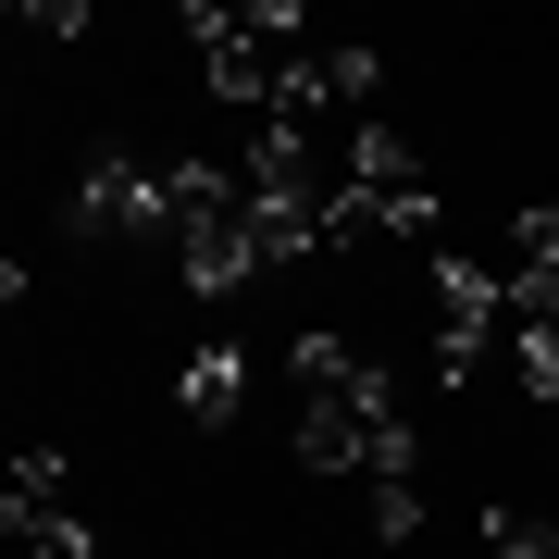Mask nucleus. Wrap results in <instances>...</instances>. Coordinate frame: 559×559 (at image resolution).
<instances>
[{
  "label": "nucleus",
  "instance_id": "7ed1b4c3",
  "mask_svg": "<svg viewBox=\"0 0 559 559\" xmlns=\"http://www.w3.org/2000/svg\"><path fill=\"white\" fill-rule=\"evenodd\" d=\"M360 237H436V175L411 162L399 124H348V200L323 224V249H360Z\"/></svg>",
  "mask_w": 559,
  "mask_h": 559
},
{
  "label": "nucleus",
  "instance_id": "20e7f679",
  "mask_svg": "<svg viewBox=\"0 0 559 559\" xmlns=\"http://www.w3.org/2000/svg\"><path fill=\"white\" fill-rule=\"evenodd\" d=\"M423 286H436V373L473 385L485 348L510 336V274H498V261H473V249H436V261H423Z\"/></svg>",
  "mask_w": 559,
  "mask_h": 559
},
{
  "label": "nucleus",
  "instance_id": "f8f14e48",
  "mask_svg": "<svg viewBox=\"0 0 559 559\" xmlns=\"http://www.w3.org/2000/svg\"><path fill=\"white\" fill-rule=\"evenodd\" d=\"M485 535H498L485 559H547V535H535V522H485Z\"/></svg>",
  "mask_w": 559,
  "mask_h": 559
},
{
  "label": "nucleus",
  "instance_id": "9b49d317",
  "mask_svg": "<svg viewBox=\"0 0 559 559\" xmlns=\"http://www.w3.org/2000/svg\"><path fill=\"white\" fill-rule=\"evenodd\" d=\"M13 535H25V559H87V547H100L75 510H38V522H13Z\"/></svg>",
  "mask_w": 559,
  "mask_h": 559
},
{
  "label": "nucleus",
  "instance_id": "423d86ee",
  "mask_svg": "<svg viewBox=\"0 0 559 559\" xmlns=\"http://www.w3.org/2000/svg\"><path fill=\"white\" fill-rule=\"evenodd\" d=\"M175 261H187V286H200V299H224V286H249V274H261V237H249V200L224 212V224H200V237H187Z\"/></svg>",
  "mask_w": 559,
  "mask_h": 559
},
{
  "label": "nucleus",
  "instance_id": "6e6552de",
  "mask_svg": "<svg viewBox=\"0 0 559 559\" xmlns=\"http://www.w3.org/2000/svg\"><path fill=\"white\" fill-rule=\"evenodd\" d=\"M498 274H510V286H535V274H559V200H535V212L510 224V249H498Z\"/></svg>",
  "mask_w": 559,
  "mask_h": 559
},
{
  "label": "nucleus",
  "instance_id": "ddd939ff",
  "mask_svg": "<svg viewBox=\"0 0 559 559\" xmlns=\"http://www.w3.org/2000/svg\"><path fill=\"white\" fill-rule=\"evenodd\" d=\"M535 535H547V559H559V510H547V522H535Z\"/></svg>",
  "mask_w": 559,
  "mask_h": 559
},
{
  "label": "nucleus",
  "instance_id": "0eeeda50",
  "mask_svg": "<svg viewBox=\"0 0 559 559\" xmlns=\"http://www.w3.org/2000/svg\"><path fill=\"white\" fill-rule=\"evenodd\" d=\"M175 399H187V423H237V411H249V360H237V348H200Z\"/></svg>",
  "mask_w": 559,
  "mask_h": 559
},
{
  "label": "nucleus",
  "instance_id": "39448f33",
  "mask_svg": "<svg viewBox=\"0 0 559 559\" xmlns=\"http://www.w3.org/2000/svg\"><path fill=\"white\" fill-rule=\"evenodd\" d=\"M75 224H87V237H162V175H150V162H87V175H75Z\"/></svg>",
  "mask_w": 559,
  "mask_h": 559
},
{
  "label": "nucleus",
  "instance_id": "f03ea898",
  "mask_svg": "<svg viewBox=\"0 0 559 559\" xmlns=\"http://www.w3.org/2000/svg\"><path fill=\"white\" fill-rule=\"evenodd\" d=\"M187 38H200V75H212V100H261L274 112L286 100V75H299V0H249V13H224V0H200L187 13Z\"/></svg>",
  "mask_w": 559,
  "mask_h": 559
},
{
  "label": "nucleus",
  "instance_id": "1a4fd4ad",
  "mask_svg": "<svg viewBox=\"0 0 559 559\" xmlns=\"http://www.w3.org/2000/svg\"><path fill=\"white\" fill-rule=\"evenodd\" d=\"M0 510H13V522L62 510V448H25V460H13V485H0Z\"/></svg>",
  "mask_w": 559,
  "mask_h": 559
},
{
  "label": "nucleus",
  "instance_id": "9d476101",
  "mask_svg": "<svg viewBox=\"0 0 559 559\" xmlns=\"http://www.w3.org/2000/svg\"><path fill=\"white\" fill-rule=\"evenodd\" d=\"M360 522H373L385 547H411V535H423V473H399V485H360Z\"/></svg>",
  "mask_w": 559,
  "mask_h": 559
},
{
  "label": "nucleus",
  "instance_id": "f257e3e1",
  "mask_svg": "<svg viewBox=\"0 0 559 559\" xmlns=\"http://www.w3.org/2000/svg\"><path fill=\"white\" fill-rule=\"evenodd\" d=\"M286 373H299V460L323 485H399V473H423V423H411L385 360H360L348 336L311 323V336L286 348Z\"/></svg>",
  "mask_w": 559,
  "mask_h": 559
}]
</instances>
